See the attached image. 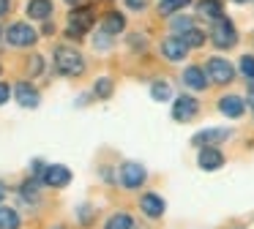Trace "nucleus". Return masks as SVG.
<instances>
[{
  "label": "nucleus",
  "instance_id": "1",
  "mask_svg": "<svg viewBox=\"0 0 254 229\" xmlns=\"http://www.w3.org/2000/svg\"><path fill=\"white\" fill-rule=\"evenodd\" d=\"M55 68L63 76H79L85 71V57L71 47H58L55 49Z\"/></svg>",
  "mask_w": 254,
  "mask_h": 229
},
{
  "label": "nucleus",
  "instance_id": "2",
  "mask_svg": "<svg viewBox=\"0 0 254 229\" xmlns=\"http://www.w3.org/2000/svg\"><path fill=\"white\" fill-rule=\"evenodd\" d=\"M210 41H213L219 49H230V47H235V41H238V30H235V25H232V22L227 19V16L216 19L213 25H210Z\"/></svg>",
  "mask_w": 254,
  "mask_h": 229
},
{
  "label": "nucleus",
  "instance_id": "3",
  "mask_svg": "<svg viewBox=\"0 0 254 229\" xmlns=\"http://www.w3.org/2000/svg\"><path fill=\"white\" fill-rule=\"evenodd\" d=\"M148 177V169L137 161H123L121 169H118V180H121L123 188H139Z\"/></svg>",
  "mask_w": 254,
  "mask_h": 229
},
{
  "label": "nucleus",
  "instance_id": "4",
  "mask_svg": "<svg viewBox=\"0 0 254 229\" xmlns=\"http://www.w3.org/2000/svg\"><path fill=\"white\" fill-rule=\"evenodd\" d=\"M205 76H208L210 82H216V85H227V82H232V76H235V68H232V63L224 57H210L208 63H205Z\"/></svg>",
  "mask_w": 254,
  "mask_h": 229
},
{
  "label": "nucleus",
  "instance_id": "5",
  "mask_svg": "<svg viewBox=\"0 0 254 229\" xmlns=\"http://www.w3.org/2000/svg\"><path fill=\"white\" fill-rule=\"evenodd\" d=\"M36 38H39V33H36L28 22H14L6 30V41L11 44V47H30V44H36Z\"/></svg>",
  "mask_w": 254,
  "mask_h": 229
},
{
  "label": "nucleus",
  "instance_id": "6",
  "mask_svg": "<svg viewBox=\"0 0 254 229\" xmlns=\"http://www.w3.org/2000/svg\"><path fill=\"white\" fill-rule=\"evenodd\" d=\"M41 180H44L50 188H66V185L71 183V169L63 167V164H50V167L44 169V174H41Z\"/></svg>",
  "mask_w": 254,
  "mask_h": 229
},
{
  "label": "nucleus",
  "instance_id": "7",
  "mask_svg": "<svg viewBox=\"0 0 254 229\" xmlns=\"http://www.w3.org/2000/svg\"><path fill=\"white\" fill-rule=\"evenodd\" d=\"M227 139H230V131L227 128H202L191 136V145L194 147H216Z\"/></svg>",
  "mask_w": 254,
  "mask_h": 229
},
{
  "label": "nucleus",
  "instance_id": "8",
  "mask_svg": "<svg viewBox=\"0 0 254 229\" xmlns=\"http://www.w3.org/2000/svg\"><path fill=\"white\" fill-rule=\"evenodd\" d=\"M197 109H199L197 98H191V96H178L175 104H172V117H175L178 123H189L191 117H197Z\"/></svg>",
  "mask_w": 254,
  "mask_h": 229
},
{
  "label": "nucleus",
  "instance_id": "9",
  "mask_svg": "<svg viewBox=\"0 0 254 229\" xmlns=\"http://www.w3.org/2000/svg\"><path fill=\"white\" fill-rule=\"evenodd\" d=\"M197 164H199V169H205V172L221 169V167H224V153H221L219 147H199Z\"/></svg>",
  "mask_w": 254,
  "mask_h": 229
},
{
  "label": "nucleus",
  "instance_id": "10",
  "mask_svg": "<svg viewBox=\"0 0 254 229\" xmlns=\"http://www.w3.org/2000/svg\"><path fill=\"white\" fill-rule=\"evenodd\" d=\"M14 96H17V101H19L22 109H36L39 101H41L39 90H36L30 82H19V85H14Z\"/></svg>",
  "mask_w": 254,
  "mask_h": 229
},
{
  "label": "nucleus",
  "instance_id": "11",
  "mask_svg": "<svg viewBox=\"0 0 254 229\" xmlns=\"http://www.w3.org/2000/svg\"><path fill=\"white\" fill-rule=\"evenodd\" d=\"M164 199H161L156 191H148V194H142L139 196V210L145 213L148 218H161L164 216Z\"/></svg>",
  "mask_w": 254,
  "mask_h": 229
},
{
  "label": "nucleus",
  "instance_id": "12",
  "mask_svg": "<svg viewBox=\"0 0 254 229\" xmlns=\"http://www.w3.org/2000/svg\"><path fill=\"white\" fill-rule=\"evenodd\" d=\"M90 25H93V11H90L88 5H79V8H74L71 14H68V27H71V30L85 33Z\"/></svg>",
  "mask_w": 254,
  "mask_h": 229
},
{
  "label": "nucleus",
  "instance_id": "13",
  "mask_svg": "<svg viewBox=\"0 0 254 229\" xmlns=\"http://www.w3.org/2000/svg\"><path fill=\"white\" fill-rule=\"evenodd\" d=\"M219 109L227 114V117H241L246 112V104H243L241 96H221L219 98Z\"/></svg>",
  "mask_w": 254,
  "mask_h": 229
},
{
  "label": "nucleus",
  "instance_id": "14",
  "mask_svg": "<svg viewBox=\"0 0 254 229\" xmlns=\"http://www.w3.org/2000/svg\"><path fill=\"white\" fill-rule=\"evenodd\" d=\"M197 14L208 22H216L224 16V8H221V0H199L197 3Z\"/></svg>",
  "mask_w": 254,
  "mask_h": 229
},
{
  "label": "nucleus",
  "instance_id": "15",
  "mask_svg": "<svg viewBox=\"0 0 254 229\" xmlns=\"http://www.w3.org/2000/svg\"><path fill=\"white\" fill-rule=\"evenodd\" d=\"M183 82H186L191 90H205V87H208V76H205V71L199 68V65H189V68L183 71Z\"/></svg>",
  "mask_w": 254,
  "mask_h": 229
},
{
  "label": "nucleus",
  "instance_id": "16",
  "mask_svg": "<svg viewBox=\"0 0 254 229\" xmlns=\"http://www.w3.org/2000/svg\"><path fill=\"white\" fill-rule=\"evenodd\" d=\"M123 27H126V19H123L121 11H110V14H104V19H101V30L110 33V36L121 33Z\"/></svg>",
  "mask_w": 254,
  "mask_h": 229
},
{
  "label": "nucleus",
  "instance_id": "17",
  "mask_svg": "<svg viewBox=\"0 0 254 229\" xmlns=\"http://www.w3.org/2000/svg\"><path fill=\"white\" fill-rule=\"evenodd\" d=\"M161 55H164L167 60H183L186 57V47L181 44V38H167V41L161 44Z\"/></svg>",
  "mask_w": 254,
  "mask_h": 229
},
{
  "label": "nucleus",
  "instance_id": "18",
  "mask_svg": "<svg viewBox=\"0 0 254 229\" xmlns=\"http://www.w3.org/2000/svg\"><path fill=\"white\" fill-rule=\"evenodd\" d=\"M50 14H52V0H30L28 3L30 19H47Z\"/></svg>",
  "mask_w": 254,
  "mask_h": 229
},
{
  "label": "nucleus",
  "instance_id": "19",
  "mask_svg": "<svg viewBox=\"0 0 254 229\" xmlns=\"http://www.w3.org/2000/svg\"><path fill=\"white\" fill-rule=\"evenodd\" d=\"M22 227V218L14 207H0V229H19Z\"/></svg>",
  "mask_w": 254,
  "mask_h": 229
},
{
  "label": "nucleus",
  "instance_id": "20",
  "mask_svg": "<svg viewBox=\"0 0 254 229\" xmlns=\"http://www.w3.org/2000/svg\"><path fill=\"white\" fill-rule=\"evenodd\" d=\"M104 229H134V218L128 216V213H112V216L107 218Z\"/></svg>",
  "mask_w": 254,
  "mask_h": 229
},
{
  "label": "nucleus",
  "instance_id": "21",
  "mask_svg": "<svg viewBox=\"0 0 254 229\" xmlns=\"http://www.w3.org/2000/svg\"><path fill=\"white\" fill-rule=\"evenodd\" d=\"M175 38H181V44H183L186 49H189V47L197 49V47H202V44H205V33L199 30V27H191L189 33H183V36H175Z\"/></svg>",
  "mask_w": 254,
  "mask_h": 229
},
{
  "label": "nucleus",
  "instance_id": "22",
  "mask_svg": "<svg viewBox=\"0 0 254 229\" xmlns=\"http://www.w3.org/2000/svg\"><path fill=\"white\" fill-rule=\"evenodd\" d=\"M150 98H153V101H170V98H172V87H170V82L156 79L153 85H150Z\"/></svg>",
  "mask_w": 254,
  "mask_h": 229
},
{
  "label": "nucleus",
  "instance_id": "23",
  "mask_svg": "<svg viewBox=\"0 0 254 229\" xmlns=\"http://www.w3.org/2000/svg\"><path fill=\"white\" fill-rule=\"evenodd\" d=\"M19 194H22L25 202H30V205H36L39 202V177H30L22 183V188H19Z\"/></svg>",
  "mask_w": 254,
  "mask_h": 229
},
{
  "label": "nucleus",
  "instance_id": "24",
  "mask_svg": "<svg viewBox=\"0 0 254 229\" xmlns=\"http://www.w3.org/2000/svg\"><path fill=\"white\" fill-rule=\"evenodd\" d=\"M170 27H172V33H175V36H183V33H189L191 27H197V25H194V19H191V16L178 14V16H172Z\"/></svg>",
  "mask_w": 254,
  "mask_h": 229
},
{
  "label": "nucleus",
  "instance_id": "25",
  "mask_svg": "<svg viewBox=\"0 0 254 229\" xmlns=\"http://www.w3.org/2000/svg\"><path fill=\"white\" fill-rule=\"evenodd\" d=\"M93 93L99 98H110L112 96V79H107V76H101V79H96L93 85Z\"/></svg>",
  "mask_w": 254,
  "mask_h": 229
},
{
  "label": "nucleus",
  "instance_id": "26",
  "mask_svg": "<svg viewBox=\"0 0 254 229\" xmlns=\"http://www.w3.org/2000/svg\"><path fill=\"white\" fill-rule=\"evenodd\" d=\"M183 5H189V0H161L159 11H161V14H175V11L183 8Z\"/></svg>",
  "mask_w": 254,
  "mask_h": 229
},
{
  "label": "nucleus",
  "instance_id": "27",
  "mask_svg": "<svg viewBox=\"0 0 254 229\" xmlns=\"http://www.w3.org/2000/svg\"><path fill=\"white\" fill-rule=\"evenodd\" d=\"M238 65H241V74H243V76H249V79L254 82V55H243Z\"/></svg>",
  "mask_w": 254,
  "mask_h": 229
},
{
  "label": "nucleus",
  "instance_id": "28",
  "mask_svg": "<svg viewBox=\"0 0 254 229\" xmlns=\"http://www.w3.org/2000/svg\"><path fill=\"white\" fill-rule=\"evenodd\" d=\"M28 71H30V76H39L41 71H44V60H41L39 55H33V57L28 60Z\"/></svg>",
  "mask_w": 254,
  "mask_h": 229
},
{
  "label": "nucleus",
  "instance_id": "29",
  "mask_svg": "<svg viewBox=\"0 0 254 229\" xmlns=\"http://www.w3.org/2000/svg\"><path fill=\"white\" fill-rule=\"evenodd\" d=\"M77 216H79V221L88 227V224L93 221V207H90V205H79V207H77Z\"/></svg>",
  "mask_w": 254,
  "mask_h": 229
},
{
  "label": "nucleus",
  "instance_id": "30",
  "mask_svg": "<svg viewBox=\"0 0 254 229\" xmlns=\"http://www.w3.org/2000/svg\"><path fill=\"white\" fill-rule=\"evenodd\" d=\"M96 47H99V49H110L112 47V44H110V33L101 30L99 36H96Z\"/></svg>",
  "mask_w": 254,
  "mask_h": 229
},
{
  "label": "nucleus",
  "instance_id": "31",
  "mask_svg": "<svg viewBox=\"0 0 254 229\" xmlns=\"http://www.w3.org/2000/svg\"><path fill=\"white\" fill-rule=\"evenodd\" d=\"M8 96H11V87H8L6 82H0V104H6Z\"/></svg>",
  "mask_w": 254,
  "mask_h": 229
},
{
  "label": "nucleus",
  "instance_id": "32",
  "mask_svg": "<svg viewBox=\"0 0 254 229\" xmlns=\"http://www.w3.org/2000/svg\"><path fill=\"white\" fill-rule=\"evenodd\" d=\"M126 5H128L131 11H142L145 5H148V0H126Z\"/></svg>",
  "mask_w": 254,
  "mask_h": 229
},
{
  "label": "nucleus",
  "instance_id": "33",
  "mask_svg": "<svg viewBox=\"0 0 254 229\" xmlns=\"http://www.w3.org/2000/svg\"><path fill=\"white\" fill-rule=\"evenodd\" d=\"M8 8H11V0H0V16L6 14Z\"/></svg>",
  "mask_w": 254,
  "mask_h": 229
},
{
  "label": "nucleus",
  "instance_id": "34",
  "mask_svg": "<svg viewBox=\"0 0 254 229\" xmlns=\"http://www.w3.org/2000/svg\"><path fill=\"white\" fill-rule=\"evenodd\" d=\"M131 44H134V49H142V47H148V44H142V38H139V36H131Z\"/></svg>",
  "mask_w": 254,
  "mask_h": 229
},
{
  "label": "nucleus",
  "instance_id": "35",
  "mask_svg": "<svg viewBox=\"0 0 254 229\" xmlns=\"http://www.w3.org/2000/svg\"><path fill=\"white\" fill-rule=\"evenodd\" d=\"M6 194H8V188H6V183H0V202L6 199Z\"/></svg>",
  "mask_w": 254,
  "mask_h": 229
},
{
  "label": "nucleus",
  "instance_id": "36",
  "mask_svg": "<svg viewBox=\"0 0 254 229\" xmlns=\"http://www.w3.org/2000/svg\"><path fill=\"white\" fill-rule=\"evenodd\" d=\"M249 104H252V107H254V82H252V85H249Z\"/></svg>",
  "mask_w": 254,
  "mask_h": 229
},
{
  "label": "nucleus",
  "instance_id": "37",
  "mask_svg": "<svg viewBox=\"0 0 254 229\" xmlns=\"http://www.w3.org/2000/svg\"><path fill=\"white\" fill-rule=\"evenodd\" d=\"M66 3H71V5H74V8H77V5H79V0H66Z\"/></svg>",
  "mask_w": 254,
  "mask_h": 229
},
{
  "label": "nucleus",
  "instance_id": "38",
  "mask_svg": "<svg viewBox=\"0 0 254 229\" xmlns=\"http://www.w3.org/2000/svg\"><path fill=\"white\" fill-rule=\"evenodd\" d=\"M232 3H249V0H232Z\"/></svg>",
  "mask_w": 254,
  "mask_h": 229
},
{
  "label": "nucleus",
  "instance_id": "39",
  "mask_svg": "<svg viewBox=\"0 0 254 229\" xmlns=\"http://www.w3.org/2000/svg\"><path fill=\"white\" fill-rule=\"evenodd\" d=\"M52 229H66V227H52Z\"/></svg>",
  "mask_w": 254,
  "mask_h": 229
},
{
  "label": "nucleus",
  "instance_id": "40",
  "mask_svg": "<svg viewBox=\"0 0 254 229\" xmlns=\"http://www.w3.org/2000/svg\"><path fill=\"white\" fill-rule=\"evenodd\" d=\"M0 33H3V30H0Z\"/></svg>",
  "mask_w": 254,
  "mask_h": 229
}]
</instances>
